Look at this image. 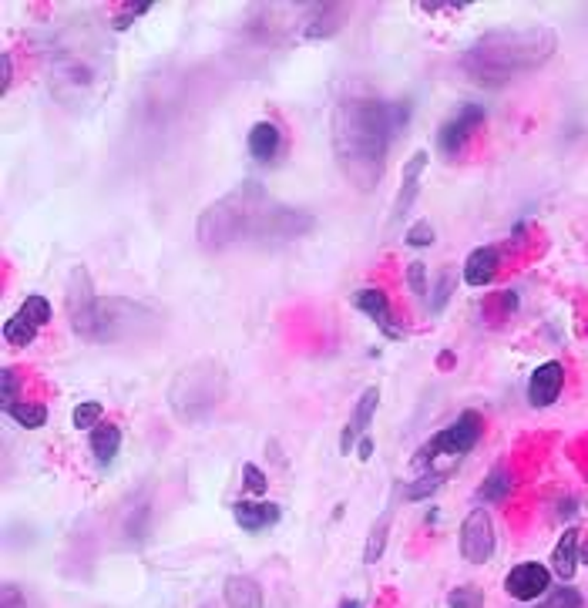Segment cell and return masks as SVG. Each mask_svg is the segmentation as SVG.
Listing matches in <instances>:
<instances>
[{"instance_id": "d4e9b609", "label": "cell", "mask_w": 588, "mask_h": 608, "mask_svg": "<svg viewBox=\"0 0 588 608\" xmlns=\"http://www.w3.org/2000/svg\"><path fill=\"white\" fill-rule=\"evenodd\" d=\"M71 421H74V427H81V431H94V427L102 423V403L98 400L78 403L74 413H71Z\"/></svg>"}, {"instance_id": "9c48e42d", "label": "cell", "mask_w": 588, "mask_h": 608, "mask_svg": "<svg viewBox=\"0 0 588 608\" xmlns=\"http://www.w3.org/2000/svg\"><path fill=\"white\" fill-rule=\"evenodd\" d=\"M561 387H565V367L558 360H548L531 373V380H528V400H531V407H551V403L558 400Z\"/></svg>"}, {"instance_id": "277c9868", "label": "cell", "mask_w": 588, "mask_h": 608, "mask_svg": "<svg viewBox=\"0 0 588 608\" xmlns=\"http://www.w3.org/2000/svg\"><path fill=\"white\" fill-rule=\"evenodd\" d=\"M477 437H481V417H477L475 411H465L451 427H444L441 433H433L431 441L423 443L421 451H417V457H413V467H431L437 457L457 461V457H465V453L475 447Z\"/></svg>"}, {"instance_id": "cb8c5ba5", "label": "cell", "mask_w": 588, "mask_h": 608, "mask_svg": "<svg viewBox=\"0 0 588 608\" xmlns=\"http://www.w3.org/2000/svg\"><path fill=\"white\" fill-rule=\"evenodd\" d=\"M21 313H24V316H27V320L34 323V326H37V330L51 323V303H48V299H44V296H27V299H24Z\"/></svg>"}, {"instance_id": "e575fe53", "label": "cell", "mask_w": 588, "mask_h": 608, "mask_svg": "<svg viewBox=\"0 0 588 608\" xmlns=\"http://www.w3.org/2000/svg\"><path fill=\"white\" fill-rule=\"evenodd\" d=\"M0 74H4V78H0V88L7 91V84H11V54L0 58Z\"/></svg>"}, {"instance_id": "52a82bcc", "label": "cell", "mask_w": 588, "mask_h": 608, "mask_svg": "<svg viewBox=\"0 0 588 608\" xmlns=\"http://www.w3.org/2000/svg\"><path fill=\"white\" fill-rule=\"evenodd\" d=\"M485 122V108L481 104H461V112L454 118H447L441 124V132H437V144H441V152L447 158H457L465 152V144L471 142V134H475L477 124Z\"/></svg>"}, {"instance_id": "7a4b0ae2", "label": "cell", "mask_w": 588, "mask_h": 608, "mask_svg": "<svg viewBox=\"0 0 588 608\" xmlns=\"http://www.w3.org/2000/svg\"><path fill=\"white\" fill-rule=\"evenodd\" d=\"M407 104L370 101V98H347L333 112V152L343 176L360 192L380 186L387 168L390 142L407 124Z\"/></svg>"}, {"instance_id": "8d00e7d4", "label": "cell", "mask_w": 588, "mask_h": 608, "mask_svg": "<svg viewBox=\"0 0 588 608\" xmlns=\"http://www.w3.org/2000/svg\"><path fill=\"white\" fill-rule=\"evenodd\" d=\"M370 453H373V441H367V437H363V441H360V461H370Z\"/></svg>"}, {"instance_id": "4dcf8cb0", "label": "cell", "mask_w": 588, "mask_h": 608, "mask_svg": "<svg viewBox=\"0 0 588 608\" xmlns=\"http://www.w3.org/2000/svg\"><path fill=\"white\" fill-rule=\"evenodd\" d=\"M0 377H4V390H0V397H4V411H7V407H14V403H17V387H21V373L7 367V370L0 373Z\"/></svg>"}, {"instance_id": "8fae6325", "label": "cell", "mask_w": 588, "mask_h": 608, "mask_svg": "<svg viewBox=\"0 0 588 608\" xmlns=\"http://www.w3.org/2000/svg\"><path fill=\"white\" fill-rule=\"evenodd\" d=\"M303 14H306V21H303L306 37H330V34L343 31V24H347V7L340 4H313Z\"/></svg>"}, {"instance_id": "5bb4252c", "label": "cell", "mask_w": 588, "mask_h": 608, "mask_svg": "<svg viewBox=\"0 0 588 608\" xmlns=\"http://www.w3.org/2000/svg\"><path fill=\"white\" fill-rule=\"evenodd\" d=\"M249 155L256 158V162H273L279 155V148H283V132H279V124L273 122H256L252 124V132H249Z\"/></svg>"}, {"instance_id": "6da1fadb", "label": "cell", "mask_w": 588, "mask_h": 608, "mask_svg": "<svg viewBox=\"0 0 588 608\" xmlns=\"http://www.w3.org/2000/svg\"><path fill=\"white\" fill-rule=\"evenodd\" d=\"M313 226H316L313 216L279 206L256 182H246L198 216L196 236L202 249L219 252L236 242H289V239L306 236Z\"/></svg>"}, {"instance_id": "e0dca14e", "label": "cell", "mask_w": 588, "mask_h": 608, "mask_svg": "<svg viewBox=\"0 0 588 608\" xmlns=\"http://www.w3.org/2000/svg\"><path fill=\"white\" fill-rule=\"evenodd\" d=\"M423 168H427V152H413L411 162L403 165V188H401V198H397V206H393L397 219H401L403 212H407V208L413 206V198H417V192H421Z\"/></svg>"}, {"instance_id": "d590c367", "label": "cell", "mask_w": 588, "mask_h": 608, "mask_svg": "<svg viewBox=\"0 0 588 608\" xmlns=\"http://www.w3.org/2000/svg\"><path fill=\"white\" fill-rule=\"evenodd\" d=\"M124 11H128V17H132V14L152 11V4H132V7H124ZM114 27H124V21H118V24H114Z\"/></svg>"}, {"instance_id": "603a6c76", "label": "cell", "mask_w": 588, "mask_h": 608, "mask_svg": "<svg viewBox=\"0 0 588 608\" xmlns=\"http://www.w3.org/2000/svg\"><path fill=\"white\" fill-rule=\"evenodd\" d=\"M387 535H390V517H380V521H377V528L370 531V541H367V548H363V561H367V565L380 561L383 548H387Z\"/></svg>"}, {"instance_id": "7c38bea8", "label": "cell", "mask_w": 588, "mask_h": 608, "mask_svg": "<svg viewBox=\"0 0 588 608\" xmlns=\"http://www.w3.org/2000/svg\"><path fill=\"white\" fill-rule=\"evenodd\" d=\"M353 306L367 313V316H370V320L377 323V326H380L390 340L401 336V330L390 323V299H387L383 289H357V293H353Z\"/></svg>"}, {"instance_id": "4316f807", "label": "cell", "mask_w": 588, "mask_h": 608, "mask_svg": "<svg viewBox=\"0 0 588 608\" xmlns=\"http://www.w3.org/2000/svg\"><path fill=\"white\" fill-rule=\"evenodd\" d=\"M454 293V276H451V269H444L441 276H437V286H433V296H431V310L441 313L447 306V299Z\"/></svg>"}, {"instance_id": "30bf717a", "label": "cell", "mask_w": 588, "mask_h": 608, "mask_svg": "<svg viewBox=\"0 0 588 608\" xmlns=\"http://www.w3.org/2000/svg\"><path fill=\"white\" fill-rule=\"evenodd\" d=\"M377 407H380V387H367V390L360 393V400H357V407H353V417L350 423L343 427V437H340V453H350L353 443L360 441L363 433H367V427L373 423V413H377Z\"/></svg>"}, {"instance_id": "f546056e", "label": "cell", "mask_w": 588, "mask_h": 608, "mask_svg": "<svg viewBox=\"0 0 588 608\" xmlns=\"http://www.w3.org/2000/svg\"><path fill=\"white\" fill-rule=\"evenodd\" d=\"M433 242V226L431 222H413L411 229H407V246H413V249H423V246H431Z\"/></svg>"}, {"instance_id": "ffe728a7", "label": "cell", "mask_w": 588, "mask_h": 608, "mask_svg": "<svg viewBox=\"0 0 588 608\" xmlns=\"http://www.w3.org/2000/svg\"><path fill=\"white\" fill-rule=\"evenodd\" d=\"M4 340L11 343V347H31L37 340V326L24 313H17V316H11V320L4 323Z\"/></svg>"}, {"instance_id": "5b68a950", "label": "cell", "mask_w": 588, "mask_h": 608, "mask_svg": "<svg viewBox=\"0 0 588 608\" xmlns=\"http://www.w3.org/2000/svg\"><path fill=\"white\" fill-rule=\"evenodd\" d=\"M68 320H71V330L84 340H98V316H102V299L94 293L91 276L84 272L81 266L74 269L71 279H68Z\"/></svg>"}, {"instance_id": "d6986e66", "label": "cell", "mask_w": 588, "mask_h": 608, "mask_svg": "<svg viewBox=\"0 0 588 608\" xmlns=\"http://www.w3.org/2000/svg\"><path fill=\"white\" fill-rule=\"evenodd\" d=\"M118 447H122V427L118 423H98L91 431V453L102 464L112 461L114 453H118Z\"/></svg>"}, {"instance_id": "d6a6232c", "label": "cell", "mask_w": 588, "mask_h": 608, "mask_svg": "<svg viewBox=\"0 0 588 608\" xmlns=\"http://www.w3.org/2000/svg\"><path fill=\"white\" fill-rule=\"evenodd\" d=\"M242 477H246V487L249 491H252V495H262V491H266V475H262V471H259L256 464H246L242 467Z\"/></svg>"}, {"instance_id": "9a60e30c", "label": "cell", "mask_w": 588, "mask_h": 608, "mask_svg": "<svg viewBox=\"0 0 588 608\" xmlns=\"http://www.w3.org/2000/svg\"><path fill=\"white\" fill-rule=\"evenodd\" d=\"M497 262H501L497 249H491V246L475 249V252L467 256V262H465V283H467V286H487V283L495 279V272H497Z\"/></svg>"}, {"instance_id": "83f0119b", "label": "cell", "mask_w": 588, "mask_h": 608, "mask_svg": "<svg viewBox=\"0 0 588 608\" xmlns=\"http://www.w3.org/2000/svg\"><path fill=\"white\" fill-rule=\"evenodd\" d=\"M582 605H585V602H582V595H578L575 588H558V592H551L538 608H582Z\"/></svg>"}, {"instance_id": "f35d334b", "label": "cell", "mask_w": 588, "mask_h": 608, "mask_svg": "<svg viewBox=\"0 0 588 608\" xmlns=\"http://www.w3.org/2000/svg\"><path fill=\"white\" fill-rule=\"evenodd\" d=\"M582 561H588V538H585V545H582Z\"/></svg>"}, {"instance_id": "f1b7e54d", "label": "cell", "mask_w": 588, "mask_h": 608, "mask_svg": "<svg viewBox=\"0 0 588 608\" xmlns=\"http://www.w3.org/2000/svg\"><path fill=\"white\" fill-rule=\"evenodd\" d=\"M437 487H441V475L417 477L413 485H407V497H411V501H421V497H431Z\"/></svg>"}, {"instance_id": "ac0fdd59", "label": "cell", "mask_w": 588, "mask_h": 608, "mask_svg": "<svg viewBox=\"0 0 588 608\" xmlns=\"http://www.w3.org/2000/svg\"><path fill=\"white\" fill-rule=\"evenodd\" d=\"M226 605L229 608H262V588L249 575H232L226 581Z\"/></svg>"}, {"instance_id": "44dd1931", "label": "cell", "mask_w": 588, "mask_h": 608, "mask_svg": "<svg viewBox=\"0 0 588 608\" xmlns=\"http://www.w3.org/2000/svg\"><path fill=\"white\" fill-rule=\"evenodd\" d=\"M511 487H515V481H511V471H505V467H495V471L485 477V485H481V497H485V501H505V497L511 495Z\"/></svg>"}, {"instance_id": "1f68e13d", "label": "cell", "mask_w": 588, "mask_h": 608, "mask_svg": "<svg viewBox=\"0 0 588 608\" xmlns=\"http://www.w3.org/2000/svg\"><path fill=\"white\" fill-rule=\"evenodd\" d=\"M407 286H411L413 296H427V269H423V262L407 266Z\"/></svg>"}, {"instance_id": "836d02e7", "label": "cell", "mask_w": 588, "mask_h": 608, "mask_svg": "<svg viewBox=\"0 0 588 608\" xmlns=\"http://www.w3.org/2000/svg\"><path fill=\"white\" fill-rule=\"evenodd\" d=\"M4 608H24V598L17 595V588L14 585L4 588Z\"/></svg>"}, {"instance_id": "8992f818", "label": "cell", "mask_w": 588, "mask_h": 608, "mask_svg": "<svg viewBox=\"0 0 588 608\" xmlns=\"http://www.w3.org/2000/svg\"><path fill=\"white\" fill-rule=\"evenodd\" d=\"M461 555L471 565H485L487 558L495 555V525L485 507H475L461 525Z\"/></svg>"}, {"instance_id": "ba28073f", "label": "cell", "mask_w": 588, "mask_h": 608, "mask_svg": "<svg viewBox=\"0 0 588 608\" xmlns=\"http://www.w3.org/2000/svg\"><path fill=\"white\" fill-rule=\"evenodd\" d=\"M508 595L518 598V602H535L551 588V571L538 561H525V565H515L511 575L505 578Z\"/></svg>"}, {"instance_id": "4fadbf2b", "label": "cell", "mask_w": 588, "mask_h": 608, "mask_svg": "<svg viewBox=\"0 0 588 608\" xmlns=\"http://www.w3.org/2000/svg\"><path fill=\"white\" fill-rule=\"evenodd\" d=\"M578 561H582V531L578 528H568L565 535L558 538L555 551H551V568L561 581H572L578 571Z\"/></svg>"}, {"instance_id": "2e32d148", "label": "cell", "mask_w": 588, "mask_h": 608, "mask_svg": "<svg viewBox=\"0 0 588 608\" xmlns=\"http://www.w3.org/2000/svg\"><path fill=\"white\" fill-rule=\"evenodd\" d=\"M232 515H236V525L242 531H262V528H273L279 521V505H269V501H262V505L239 501L232 507Z\"/></svg>"}, {"instance_id": "3957f363", "label": "cell", "mask_w": 588, "mask_h": 608, "mask_svg": "<svg viewBox=\"0 0 588 608\" xmlns=\"http://www.w3.org/2000/svg\"><path fill=\"white\" fill-rule=\"evenodd\" d=\"M555 34L548 27H521V31H491L477 37L465 51V68L471 81L485 88H501L515 74L535 71L555 51Z\"/></svg>"}, {"instance_id": "74e56055", "label": "cell", "mask_w": 588, "mask_h": 608, "mask_svg": "<svg viewBox=\"0 0 588 608\" xmlns=\"http://www.w3.org/2000/svg\"><path fill=\"white\" fill-rule=\"evenodd\" d=\"M340 608H363V605H360V602H353V598H347V602H343Z\"/></svg>"}, {"instance_id": "7402d4cb", "label": "cell", "mask_w": 588, "mask_h": 608, "mask_svg": "<svg viewBox=\"0 0 588 608\" xmlns=\"http://www.w3.org/2000/svg\"><path fill=\"white\" fill-rule=\"evenodd\" d=\"M7 413H11L21 427H27V431H37V427H44V421H48V407H44V403L21 400V403H14V407H7Z\"/></svg>"}, {"instance_id": "484cf974", "label": "cell", "mask_w": 588, "mask_h": 608, "mask_svg": "<svg viewBox=\"0 0 588 608\" xmlns=\"http://www.w3.org/2000/svg\"><path fill=\"white\" fill-rule=\"evenodd\" d=\"M447 605L451 608H485V592L475 585H461L447 595Z\"/></svg>"}]
</instances>
